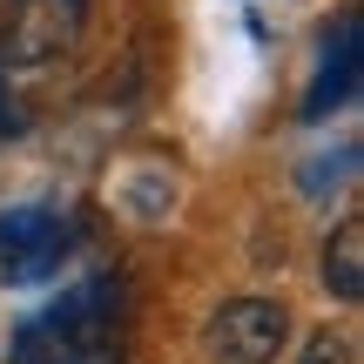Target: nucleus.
Returning <instances> with one entry per match:
<instances>
[{"mask_svg": "<svg viewBox=\"0 0 364 364\" xmlns=\"http://www.w3.org/2000/svg\"><path fill=\"white\" fill-rule=\"evenodd\" d=\"M7 364H129V297L115 277H81L48 311L21 317Z\"/></svg>", "mask_w": 364, "mask_h": 364, "instance_id": "obj_1", "label": "nucleus"}, {"mask_svg": "<svg viewBox=\"0 0 364 364\" xmlns=\"http://www.w3.org/2000/svg\"><path fill=\"white\" fill-rule=\"evenodd\" d=\"M21 129H27V102L14 95L7 68H0V135H21Z\"/></svg>", "mask_w": 364, "mask_h": 364, "instance_id": "obj_8", "label": "nucleus"}, {"mask_svg": "<svg viewBox=\"0 0 364 364\" xmlns=\"http://www.w3.org/2000/svg\"><path fill=\"white\" fill-rule=\"evenodd\" d=\"M68 250H75V223L61 209H0V284H41L68 263Z\"/></svg>", "mask_w": 364, "mask_h": 364, "instance_id": "obj_4", "label": "nucleus"}, {"mask_svg": "<svg viewBox=\"0 0 364 364\" xmlns=\"http://www.w3.org/2000/svg\"><path fill=\"white\" fill-rule=\"evenodd\" d=\"M324 290L338 304H358L364 297V216H344L324 243Z\"/></svg>", "mask_w": 364, "mask_h": 364, "instance_id": "obj_6", "label": "nucleus"}, {"mask_svg": "<svg viewBox=\"0 0 364 364\" xmlns=\"http://www.w3.org/2000/svg\"><path fill=\"white\" fill-rule=\"evenodd\" d=\"M88 27V0H7L0 21V68L7 75H41L61 54H75Z\"/></svg>", "mask_w": 364, "mask_h": 364, "instance_id": "obj_2", "label": "nucleus"}, {"mask_svg": "<svg viewBox=\"0 0 364 364\" xmlns=\"http://www.w3.org/2000/svg\"><path fill=\"white\" fill-rule=\"evenodd\" d=\"M358 34H364V14L344 7L338 41H324L317 81H311V95H304V115H311V122H324V115H338V108L358 102Z\"/></svg>", "mask_w": 364, "mask_h": 364, "instance_id": "obj_5", "label": "nucleus"}, {"mask_svg": "<svg viewBox=\"0 0 364 364\" xmlns=\"http://www.w3.org/2000/svg\"><path fill=\"white\" fill-rule=\"evenodd\" d=\"M304 364H358V344L344 338V331H317V338L304 344Z\"/></svg>", "mask_w": 364, "mask_h": 364, "instance_id": "obj_7", "label": "nucleus"}, {"mask_svg": "<svg viewBox=\"0 0 364 364\" xmlns=\"http://www.w3.org/2000/svg\"><path fill=\"white\" fill-rule=\"evenodd\" d=\"M290 344V311L277 297H230L203 331L209 364H277Z\"/></svg>", "mask_w": 364, "mask_h": 364, "instance_id": "obj_3", "label": "nucleus"}]
</instances>
